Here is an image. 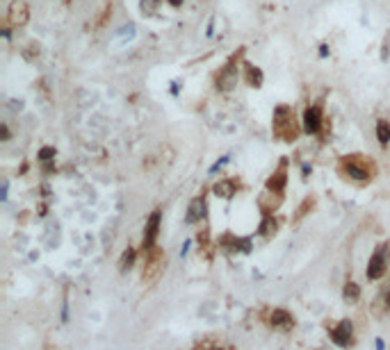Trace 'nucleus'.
Returning a JSON list of instances; mask_svg holds the SVG:
<instances>
[{"label": "nucleus", "instance_id": "obj_7", "mask_svg": "<svg viewBox=\"0 0 390 350\" xmlns=\"http://www.w3.org/2000/svg\"><path fill=\"white\" fill-rule=\"evenodd\" d=\"M322 107L320 105H313V107H308L304 111V130L308 132V134H317L320 127H322Z\"/></svg>", "mask_w": 390, "mask_h": 350}, {"label": "nucleus", "instance_id": "obj_11", "mask_svg": "<svg viewBox=\"0 0 390 350\" xmlns=\"http://www.w3.org/2000/svg\"><path fill=\"white\" fill-rule=\"evenodd\" d=\"M242 80H244V84H249V87H262V71L254 64H242Z\"/></svg>", "mask_w": 390, "mask_h": 350}, {"label": "nucleus", "instance_id": "obj_25", "mask_svg": "<svg viewBox=\"0 0 390 350\" xmlns=\"http://www.w3.org/2000/svg\"><path fill=\"white\" fill-rule=\"evenodd\" d=\"M7 139H9V130L3 125V141H7Z\"/></svg>", "mask_w": 390, "mask_h": 350}, {"label": "nucleus", "instance_id": "obj_24", "mask_svg": "<svg viewBox=\"0 0 390 350\" xmlns=\"http://www.w3.org/2000/svg\"><path fill=\"white\" fill-rule=\"evenodd\" d=\"M226 162H228V157H221V159H219V162H217V164H215V166H212V168H210V173H215V171H219V166H224V164H226Z\"/></svg>", "mask_w": 390, "mask_h": 350}, {"label": "nucleus", "instance_id": "obj_6", "mask_svg": "<svg viewBox=\"0 0 390 350\" xmlns=\"http://www.w3.org/2000/svg\"><path fill=\"white\" fill-rule=\"evenodd\" d=\"M160 209H155L153 214L149 216V221H146V227H144V241H141V248H144V252H149L151 248H155V239H157V230H160Z\"/></svg>", "mask_w": 390, "mask_h": 350}, {"label": "nucleus", "instance_id": "obj_9", "mask_svg": "<svg viewBox=\"0 0 390 350\" xmlns=\"http://www.w3.org/2000/svg\"><path fill=\"white\" fill-rule=\"evenodd\" d=\"M281 203H283V193H278V191H267V193H262L258 198V205H260L265 216H272V211H276Z\"/></svg>", "mask_w": 390, "mask_h": 350}, {"label": "nucleus", "instance_id": "obj_12", "mask_svg": "<svg viewBox=\"0 0 390 350\" xmlns=\"http://www.w3.org/2000/svg\"><path fill=\"white\" fill-rule=\"evenodd\" d=\"M331 337L338 346H351V321H342L338 327H333Z\"/></svg>", "mask_w": 390, "mask_h": 350}, {"label": "nucleus", "instance_id": "obj_23", "mask_svg": "<svg viewBox=\"0 0 390 350\" xmlns=\"http://www.w3.org/2000/svg\"><path fill=\"white\" fill-rule=\"evenodd\" d=\"M55 157V148H41L39 152V159H44V162H48V159Z\"/></svg>", "mask_w": 390, "mask_h": 350}, {"label": "nucleus", "instance_id": "obj_22", "mask_svg": "<svg viewBox=\"0 0 390 350\" xmlns=\"http://www.w3.org/2000/svg\"><path fill=\"white\" fill-rule=\"evenodd\" d=\"M345 298L347 300H356L358 298V286L354 282H347L345 284Z\"/></svg>", "mask_w": 390, "mask_h": 350}, {"label": "nucleus", "instance_id": "obj_15", "mask_svg": "<svg viewBox=\"0 0 390 350\" xmlns=\"http://www.w3.org/2000/svg\"><path fill=\"white\" fill-rule=\"evenodd\" d=\"M270 323H272L274 327H278V330H288V327L294 325V318H292V314H290V312H286V309H274Z\"/></svg>", "mask_w": 390, "mask_h": 350}, {"label": "nucleus", "instance_id": "obj_5", "mask_svg": "<svg viewBox=\"0 0 390 350\" xmlns=\"http://www.w3.org/2000/svg\"><path fill=\"white\" fill-rule=\"evenodd\" d=\"M30 21V7L25 0H12L7 7V25L9 28H23Z\"/></svg>", "mask_w": 390, "mask_h": 350}, {"label": "nucleus", "instance_id": "obj_8", "mask_svg": "<svg viewBox=\"0 0 390 350\" xmlns=\"http://www.w3.org/2000/svg\"><path fill=\"white\" fill-rule=\"evenodd\" d=\"M383 273H386V255H383V246H379L370 257V264H367V278L379 280L383 278Z\"/></svg>", "mask_w": 390, "mask_h": 350}, {"label": "nucleus", "instance_id": "obj_16", "mask_svg": "<svg viewBox=\"0 0 390 350\" xmlns=\"http://www.w3.org/2000/svg\"><path fill=\"white\" fill-rule=\"evenodd\" d=\"M377 139H379L381 146H388V143H390V123H388L386 119H381L377 123Z\"/></svg>", "mask_w": 390, "mask_h": 350}, {"label": "nucleus", "instance_id": "obj_10", "mask_svg": "<svg viewBox=\"0 0 390 350\" xmlns=\"http://www.w3.org/2000/svg\"><path fill=\"white\" fill-rule=\"evenodd\" d=\"M286 184H288V162H281V166H278L276 171L272 173V178L267 180V191H278V193H283Z\"/></svg>", "mask_w": 390, "mask_h": 350}, {"label": "nucleus", "instance_id": "obj_19", "mask_svg": "<svg viewBox=\"0 0 390 350\" xmlns=\"http://www.w3.org/2000/svg\"><path fill=\"white\" fill-rule=\"evenodd\" d=\"M110 18H112V5H108V7L103 9V14L98 16L96 21H94V28H103V25H108Z\"/></svg>", "mask_w": 390, "mask_h": 350}, {"label": "nucleus", "instance_id": "obj_18", "mask_svg": "<svg viewBox=\"0 0 390 350\" xmlns=\"http://www.w3.org/2000/svg\"><path fill=\"white\" fill-rule=\"evenodd\" d=\"M260 235L262 237H272L276 235V221H274V216H265L260 223Z\"/></svg>", "mask_w": 390, "mask_h": 350}, {"label": "nucleus", "instance_id": "obj_3", "mask_svg": "<svg viewBox=\"0 0 390 350\" xmlns=\"http://www.w3.org/2000/svg\"><path fill=\"white\" fill-rule=\"evenodd\" d=\"M240 57H242V50L235 52V55L219 68L217 75H215V87H217L219 91H231V89L238 84L240 68H242V66H240Z\"/></svg>", "mask_w": 390, "mask_h": 350}, {"label": "nucleus", "instance_id": "obj_1", "mask_svg": "<svg viewBox=\"0 0 390 350\" xmlns=\"http://www.w3.org/2000/svg\"><path fill=\"white\" fill-rule=\"evenodd\" d=\"M272 132H274V137H276L278 141H286V143L297 141L302 127H299V121H297L294 109L290 107V105H278V107L274 109Z\"/></svg>", "mask_w": 390, "mask_h": 350}, {"label": "nucleus", "instance_id": "obj_17", "mask_svg": "<svg viewBox=\"0 0 390 350\" xmlns=\"http://www.w3.org/2000/svg\"><path fill=\"white\" fill-rule=\"evenodd\" d=\"M135 257H137L135 248H128V250L121 255V259H119V270H121V273H126V270L133 266V264H135Z\"/></svg>", "mask_w": 390, "mask_h": 350}, {"label": "nucleus", "instance_id": "obj_13", "mask_svg": "<svg viewBox=\"0 0 390 350\" xmlns=\"http://www.w3.org/2000/svg\"><path fill=\"white\" fill-rule=\"evenodd\" d=\"M205 209H208V205H205L203 196L194 198L192 203H189V209H187V223H199L201 219H205Z\"/></svg>", "mask_w": 390, "mask_h": 350}, {"label": "nucleus", "instance_id": "obj_14", "mask_svg": "<svg viewBox=\"0 0 390 350\" xmlns=\"http://www.w3.org/2000/svg\"><path fill=\"white\" fill-rule=\"evenodd\" d=\"M238 189H240V182L238 180H233V178H228V180H219L217 184H215V193L221 196V198H233L235 193H238Z\"/></svg>", "mask_w": 390, "mask_h": 350}, {"label": "nucleus", "instance_id": "obj_2", "mask_svg": "<svg viewBox=\"0 0 390 350\" xmlns=\"http://www.w3.org/2000/svg\"><path fill=\"white\" fill-rule=\"evenodd\" d=\"M340 171L351 180L367 182L374 175V162L367 155H345L340 159Z\"/></svg>", "mask_w": 390, "mask_h": 350}, {"label": "nucleus", "instance_id": "obj_21", "mask_svg": "<svg viewBox=\"0 0 390 350\" xmlns=\"http://www.w3.org/2000/svg\"><path fill=\"white\" fill-rule=\"evenodd\" d=\"M313 203H315V200H313V198H306V200H304V203H302V207H299V209H297V216H294V221H299V219H304V216H306V214H308V209H310V207H313Z\"/></svg>", "mask_w": 390, "mask_h": 350}, {"label": "nucleus", "instance_id": "obj_26", "mask_svg": "<svg viewBox=\"0 0 390 350\" xmlns=\"http://www.w3.org/2000/svg\"><path fill=\"white\" fill-rule=\"evenodd\" d=\"M169 5H171V7H181L183 0H169Z\"/></svg>", "mask_w": 390, "mask_h": 350}, {"label": "nucleus", "instance_id": "obj_4", "mask_svg": "<svg viewBox=\"0 0 390 350\" xmlns=\"http://www.w3.org/2000/svg\"><path fill=\"white\" fill-rule=\"evenodd\" d=\"M162 268H165V255H162L160 248H151L149 252H146V264H144V282L146 284H151V282H155L157 278H160V273H162Z\"/></svg>", "mask_w": 390, "mask_h": 350}, {"label": "nucleus", "instance_id": "obj_20", "mask_svg": "<svg viewBox=\"0 0 390 350\" xmlns=\"http://www.w3.org/2000/svg\"><path fill=\"white\" fill-rule=\"evenodd\" d=\"M157 5H160V0H141L139 3V9H141V14H153V12H157Z\"/></svg>", "mask_w": 390, "mask_h": 350}, {"label": "nucleus", "instance_id": "obj_27", "mask_svg": "<svg viewBox=\"0 0 390 350\" xmlns=\"http://www.w3.org/2000/svg\"><path fill=\"white\" fill-rule=\"evenodd\" d=\"M386 302H388V307H390V294H388V300Z\"/></svg>", "mask_w": 390, "mask_h": 350}]
</instances>
